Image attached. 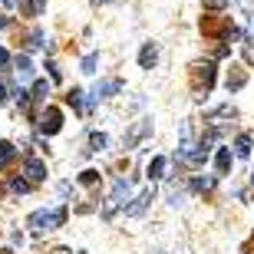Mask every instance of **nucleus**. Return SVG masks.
<instances>
[{"label": "nucleus", "mask_w": 254, "mask_h": 254, "mask_svg": "<svg viewBox=\"0 0 254 254\" xmlns=\"http://www.w3.org/2000/svg\"><path fill=\"white\" fill-rule=\"evenodd\" d=\"M66 221V208L57 205V208H40V211H33V215L27 218V225L37 231V235H47V231H53V228H60Z\"/></svg>", "instance_id": "obj_1"}, {"label": "nucleus", "mask_w": 254, "mask_h": 254, "mask_svg": "<svg viewBox=\"0 0 254 254\" xmlns=\"http://www.w3.org/2000/svg\"><path fill=\"white\" fill-rule=\"evenodd\" d=\"M132 189H135V182H132L129 175H123V179L113 185V191H109V198H106V208H103V218H106V221L116 215V208L126 205V201L132 198Z\"/></svg>", "instance_id": "obj_2"}, {"label": "nucleus", "mask_w": 254, "mask_h": 254, "mask_svg": "<svg viewBox=\"0 0 254 254\" xmlns=\"http://www.w3.org/2000/svg\"><path fill=\"white\" fill-rule=\"evenodd\" d=\"M211 86H215V63H198L195 66V93H211Z\"/></svg>", "instance_id": "obj_3"}, {"label": "nucleus", "mask_w": 254, "mask_h": 254, "mask_svg": "<svg viewBox=\"0 0 254 254\" xmlns=\"http://www.w3.org/2000/svg\"><path fill=\"white\" fill-rule=\"evenodd\" d=\"M60 129H63V113H60L57 106H47L43 116H40V132L43 135H57Z\"/></svg>", "instance_id": "obj_4"}, {"label": "nucleus", "mask_w": 254, "mask_h": 254, "mask_svg": "<svg viewBox=\"0 0 254 254\" xmlns=\"http://www.w3.org/2000/svg\"><path fill=\"white\" fill-rule=\"evenodd\" d=\"M155 201V189H145V191H139V195L132 198L129 205H126V215L129 218H139V215H145V208Z\"/></svg>", "instance_id": "obj_5"}, {"label": "nucleus", "mask_w": 254, "mask_h": 254, "mask_svg": "<svg viewBox=\"0 0 254 254\" xmlns=\"http://www.w3.org/2000/svg\"><path fill=\"white\" fill-rule=\"evenodd\" d=\"M149 132H152V119H139V123H132V129L126 132L123 145H126V149H135V145H139V142L145 139Z\"/></svg>", "instance_id": "obj_6"}, {"label": "nucleus", "mask_w": 254, "mask_h": 254, "mask_svg": "<svg viewBox=\"0 0 254 254\" xmlns=\"http://www.w3.org/2000/svg\"><path fill=\"white\" fill-rule=\"evenodd\" d=\"M123 93V79H103L93 86V99H109V96Z\"/></svg>", "instance_id": "obj_7"}, {"label": "nucleus", "mask_w": 254, "mask_h": 254, "mask_svg": "<svg viewBox=\"0 0 254 254\" xmlns=\"http://www.w3.org/2000/svg\"><path fill=\"white\" fill-rule=\"evenodd\" d=\"M23 172H27V182H30V185H37V182H43V179H47V165H43L40 159H33V155L27 159Z\"/></svg>", "instance_id": "obj_8"}, {"label": "nucleus", "mask_w": 254, "mask_h": 254, "mask_svg": "<svg viewBox=\"0 0 254 254\" xmlns=\"http://www.w3.org/2000/svg\"><path fill=\"white\" fill-rule=\"evenodd\" d=\"M155 63H159V47H155V43H142V50H139V66H142V69H152Z\"/></svg>", "instance_id": "obj_9"}, {"label": "nucleus", "mask_w": 254, "mask_h": 254, "mask_svg": "<svg viewBox=\"0 0 254 254\" xmlns=\"http://www.w3.org/2000/svg\"><path fill=\"white\" fill-rule=\"evenodd\" d=\"M165 169H169V159H162V155H155V159L149 162V182H159V179H165Z\"/></svg>", "instance_id": "obj_10"}, {"label": "nucleus", "mask_w": 254, "mask_h": 254, "mask_svg": "<svg viewBox=\"0 0 254 254\" xmlns=\"http://www.w3.org/2000/svg\"><path fill=\"white\" fill-rule=\"evenodd\" d=\"M47 10V0H20V13H27V17H40Z\"/></svg>", "instance_id": "obj_11"}, {"label": "nucleus", "mask_w": 254, "mask_h": 254, "mask_svg": "<svg viewBox=\"0 0 254 254\" xmlns=\"http://www.w3.org/2000/svg\"><path fill=\"white\" fill-rule=\"evenodd\" d=\"M66 103L73 106L76 113H86V109H89V103H86V93H83V89H69V96H66Z\"/></svg>", "instance_id": "obj_12"}, {"label": "nucleus", "mask_w": 254, "mask_h": 254, "mask_svg": "<svg viewBox=\"0 0 254 254\" xmlns=\"http://www.w3.org/2000/svg\"><path fill=\"white\" fill-rule=\"evenodd\" d=\"M215 169H218V175H228V169H231V149L215 152Z\"/></svg>", "instance_id": "obj_13"}, {"label": "nucleus", "mask_w": 254, "mask_h": 254, "mask_svg": "<svg viewBox=\"0 0 254 254\" xmlns=\"http://www.w3.org/2000/svg\"><path fill=\"white\" fill-rule=\"evenodd\" d=\"M13 159H17V145L13 142H0V169H7Z\"/></svg>", "instance_id": "obj_14"}, {"label": "nucleus", "mask_w": 254, "mask_h": 254, "mask_svg": "<svg viewBox=\"0 0 254 254\" xmlns=\"http://www.w3.org/2000/svg\"><path fill=\"white\" fill-rule=\"evenodd\" d=\"M215 175H195V179H191V191H211L215 189Z\"/></svg>", "instance_id": "obj_15"}, {"label": "nucleus", "mask_w": 254, "mask_h": 254, "mask_svg": "<svg viewBox=\"0 0 254 254\" xmlns=\"http://www.w3.org/2000/svg\"><path fill=\"white\" fill-rule=\"evenodd\" d=\"M33 76V63H30L27 53H20L17 57V79H30Z\"/></svg>", "instance_id": "obj_16"}, {"label": "nucleus", "mask_w": 254, "mask_h": 254, "mask_svg": "<svg viewBox=\"0 0 254 254\" xmlns=\"http://www.w3.org/2000/svg\"><path fill=\"white\" fill-rule=\"evenodd\" d=\"M47 96H50V83H47V79H37V83H33V93H30V99L47 103Z\"/></svg>", "instance_id": "obj_17"}, {"label": "nucleus", "mask_w": 254, "mask_h": 254, "mask_svg": "<svg viewBox=\"0 0 254 254\" xmlns=\"http://www.w3.org/2000/svg\"><path fill=\"white\" fill-rule=\"evenodd\" d=\"M248 83V76L241 73V69H235V73H228V93H238L241 86Z\"/></svg>", "instance_id": "obj_18"}, {"label": "nucleus", "mask_w": 254, "mask_h": 254, "mask_svg": "<svg viewBox=\"0 0 254 254\" xmlns=\"http://www.w3.org/2000/svg\"><path fill=\"white\" fill-rule=\"evenodd\" d=\"M43 40H47V33H43L40 27H33V30H30V37H27V47L30 50H40V47H47Z\"/></svg>", "instance_id": "obj_19"}, {"label": "nucleus", "mask_w": 254, "mask_h": 254, "mask_svg": "<svg viewBox=\"0 0 254 254\" xmlns=\"http://www.w3.org/2000/svg\"><path fill=\"white\" fill-rule=\"evenodd\" d=\"M235 152L241 155V159H245V155H251V135H248V132H241V135L235 139Z\"/></svg>", "instance_id": "obj_20"}, {"label": "nucleus", "mask_w": 254, "mask_h": 254, "mask_svg": "<svg viewBox=\"0 0 254 254\" xmlns=\"http://www.w3.org/2000/svg\"><path fill=\"white\" fill-rule=\"evenodd\" d=\"M96 66H99V53H89V57H83L79 69H83L86 76H93V73H96Z\"/></svg>", "instance_id": "obj_21"}, {"label": "nucleus", "mask_w": 254, "mask_h": 254, "mask_svg": "<svg viewBox=\"0 0 254 254\" xmlns=\"http://www.w3.org/2000/svg\"><path fill=\"white\" fill-rule=\"evenodd\" d=\"M89 145H93V152H103L106 145H109V139H106V132H93V135H89Z\"/></svg>", "instance_id": "obj_22"}, {"label": "nucleus", "mask_w": 254, "mask_h": 254, "mask_svg": "<svg viewBox=\"0 0 254 254\" xmlns=\"http://www.w3.org/2000/svg\"><path fill=\"white\" fill-rule=\"evenodd\" d=\"M10 189L17 191V195H27V191H30V189H33V185H30V182H27V179H10Z\"/></svg>", "instance_id": "obj_23"}, {"label": "nucleus", "mask_w": 254, "mask_h": 254, "mask_svg": "<svg viewBox=\"0 0 254 254\" xmlns=\"http://www.w3.org/2000/svg\"><path fill=\"white\" fill-rule=\"evenodd\" d=\"M96 182H99V172L96 169H86L83 175H79V185H96Z\"/></svg>", "instance_id": "obj_24"}, {"label": "nucleus", "mask_w": 254, "mask_h": 254, "mask_svg": "<svg viewBox=\"0 0 254 254\" xmlns=\"http://www.w3.org/2000/svg\"><path fill=\"white\" fill-rule=\"evenodd\" d=\"M228 3H231V0H205V7H208V10H225Z\"/></svg>", "instance_id": "obj_25"}, {"label": "nucleus", "mask_w": 254, "mask_h": 254, "mask_svg": "<svg viewBox=\"0 0 254 254\" xmlns=\"http://www.w3.org/2000/svg\"><path fill=\"white\" fill-rule=\"evenodd\" d=\"M182 201H185V195H179V191H172V195H169V205H172V208H179Z\"/></svg>", "instance_id": "obj_26"}, {"label": "nucleus", "mask_w": 254, "mask_h": 254, "mask_svg": "<svg viewBox=\"0 0 254 254\" xmlns=\"http://www.w3.org/2000/svg\"><path fill=\"white\" fill-rule=\"evenodd\" d=\"M17 103L23 106V109H27V106H30V93H23V89H17Z\"/></svg>", "instance_id": "obj_27"}, {"label": "nucleus", "mask_w": 254, "mask_h": 254, "mask_svg": "<svg viewBox=\"0 0 254 254\" xmlns=\"http://www.w3.org/2000/svg\"><path fill=\"white\" fill-rule=\"evenodd\" d=\"M47 69H50V79H53V83H60V69H57V63H50Z\"/></svg>", "instance_id": "obj_28"}, {"label": "nucleus", "mask_w": 254, "mask_h": 254, "mask_svg": "<svg viewBox=\"0 0 254 254\" xmlns=\"http://www.w3.org/2000/svg\"><path fill=\"white\" fill-rule=\"evenodd\" d=\"M3 66H10V53L0 47V69H3Z\"/></svg>", "instance_id": "obj_29"}, {"label": "nucleus", "mask_w": 254, "mask_h": 254, "mask_svg": "<svg viewBox=\"0 0 254 254\" xmlns=\"http://www.w3.org/2000/svg\"><path fill=\"white\" fill-rule=\"evenodd\" d=\"M238 3H241V10H245V13H251V17H254V3H251V0H238Z\"/></svg>", "instance_id": "obj_30"}, {"label": "nucleus", "mask_w": 254, "mask_h": 254, "mask_svg": "<svg viewBox=\"0 0 254 254\" xmlns=\"http://www.w3.org/2000/svg\"><path fill=\"white\" fill-rule=\"evenodd\" d=\"M3 103H7V86L0 83V106H3Z\"/></svg>", "instance_id": "obj_31"}, {"label": "nucleus", "mask_w": 254, "mask_h": 254, "mask_svg": "<svg viewBox=\"0 0 254 254\" xmlns=\"http://www.w3.org/2000/svg\"><path fill=\"white\" fill-rule=\"evenodd\" d=\"M53 254H73V251H69V248H57V251H53Z\"/></svg>", "instance_id": "obj_32"}, {"label": "nucleus", "mask_w": 254, "mask_h": 254, "mask_svg": "<svg viewBox=\"0 0 254 254\" xmlns=\"http://www.w3.org/2000/svg\"><path fill=\"white\" fill-rule=\"evenodd\" d=\"M0 3H3V7H13V0H0Z\"/></svg>", "instance_id": "obj_33"}, {"label": "nucleus", "mask_w": 254, "mask_h": 254, "mask_svg": "<svg viewBox=\"0 0 254 254\" xmlns=\"http://www.w3.org/2000/svg\"><path fill=\"white\" fill-rule=\"evenodd\" d=\"M93 3H109V0H93Z\"/></svg>", "instance_id": "obj_34"}, {"label": "nucleus", "mask_w": 254, "mask_h": 254, "mask_svg": "<svg viewBox=\"0 0 254 254\" xmlns=\"http://www.w3.org/2000/svg\"><path fill=\"white\" fill-rule=\"evenodd\" d=\"M251 185H254V172H251Z\"/></svg>", "instance_id": "obj_35"}, {"label": "nucleus", "mask_w": 254, "mask_h": 254, "mask_svg": "<svg viewBox=\"0 0 254 254\" xmlns=\"http://www.w3.org/2000/svg\"><path fill=\"white\" fill-rule=\"evenodd\" d=\"M0 195H3V185H0Z\"/></svg>", "instance_id": "obj_36"}, {"label": "nucleus", "mask_w": 254, "mask_h": 254, "mask_svg": "<svg viewBox=\"0 0 254 254\" xmlns=\"http://www.w3.org/2000/svg\"><path fill=\"white\" fill-rule=\"evenodd\" d=\"M152 254H162V251H152Z\"/></svg>", "instance_id": "obj_37"}]
</instances>
